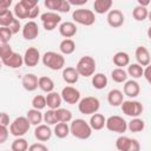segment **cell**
<instances>
[{"mask_svg": "<svg viewBox=\"0 0 151 151\" xmlns=\"http://www.w3.org/2000/svg\"><path fill=\"white\" fill-rule=\"evenodd\" d=\"M57 113V118L59 123H70L72 122V112L67 109L64 107H59L58 110H55Z\"/></svg>", "mask_w": 151, "mask_h": 151, "instance_id": "f35d334b", "label": "cell"}, {"mask_svg": "<svg viewBox=\"0 0 151 151\" xmlns=\"http://www.w3.org/2000/svg\"><path fill=\"white\" fill-rule=\"evenodd\" d=\"M149 15V9L140 5H137L132 11V17L136 21H144Z\"/></svg>", "mask_w": 151, "mask_h": 151, "instance_id": "d590c367", "label": "cell"}, {"mask_svg": "<svg viewBox=\"0 0 151 151\" xmlns=\"http://www.w3.org/2000/svg\"><path fill=\"white\" fill-rule=\"evenodd\" d=\"M123 93L125 96H127L129 98L133 99V98H136V97L139 96V93H140V86H139V84L134 79H130V80H127V81L124 83Z\"/></svg>", "mask_w": 151, "mask_h": 151, "instance_id": "9a60e30c", "label": "cell"}, {"mask_svg": "<svg viewBox=\"0 0 151 151\" xmlns=\"http://www.w3.org/2000/svg\"><path fill=\"white\" fill-rule=\"evenodd\" d=\"M40 52L35 47H28L24 54V64L28 67H34L40 61Z\"/></svg>", "mask_w": 151, "mask_h": 151, "instance_id": "7c38bea8", "label": "cell"}, {"mask_svg": "<svg viewBox=\"0 0 151 151\" xmlns=\"http://www.w3.org/2000/svg\"><path fill=\"white\" fill-rule=\"evenodd\" d=\"M106 20H107V24L112 28H118V27L123 26V24L125 21V17H124L122 11H119V9H111L107 13Z\"/></svg>", "mask_w": 151, "mask_h": 151, "instance_id": "4fadbf2b", "label": "cell"}, {"mask_svg": "<svg viewBox=\"0 0 151 151\" xmlns=\"http://www.w3.org/2000/svg\"><path fill=\"white\" fill-rule=\"evenodd\" d=\"M28 151H48V147L42 143H34L29 145Z\"/></svg>", "mask_w": 151, "mask_h": 151, "instance_id": "f6af8a7d", "label": "cell"}, {"mask_svg": "<svg viewBox=\"0 0 151 151\" xmlns=\"http://www.w3.org/2000/svg\"><path fill=\"white\" fill-rule=\"evenodd\" d=\"M12 5V1L11 0H2L0 2V12L1 11H7L9 9V6Z\"/></svg>", "mask_w": 151, "mask_h": 151, "instance_id": "f907efd6", "label": "cell"}, {"mask_svg": "<svg viewBox=\"0 0 151 151\" xmlns=\"http://www.w3.org/2000/svg\"><path fill=\"white\" fill-rule=\"evenodd\" d=\"M147 19H149V21L151 22V11H149V15H147Z\"/></svg>", "mask_w": 151, "mask_h": 151, "instance_id": "11a10c76", "label": "cell"}, {"mask_svg": "<svg viewBox=\"0 0 151 151\" xmlns=\"http://www.w3.org/2000/svg\"><path fill=\"white\" fill-rule=\"evenodd\" d=\"M32 11V9H31ZM31 11L20 1H18L15 5H14V9H13V13L14 15L17 17V19H29V13Z\"/></svg>", "mask_w": 151, "mask_h": 151, "instance_id": "83f0119b", "label": "cell"}, {"mask_svg": "<svg viewBox=\"0 0 151 151\" xmlns=\"http://www.w3.org/2000/svg\"><path fill=\"white\" fill-rule=\"evenodd\" d=\"M70 131L71 134L78 139H88L92 136V127L90 126V123H87L85 119L77 118L73 119L70 124Z\"/></svg>", "mask_w": 151, "mask_h": 151, "instance_id": "6da1fadb", "label": "cell"}, {"mask_svg": "<svg viewBox=\"0 0 151 151\" xmlns=\"http://www.w3.org/2000/svg\"><path fill=\"white\" fill-rule=\"evenodd\" d=\"M9 29L12 31V33L13 34H17L20 29H22V27H21V24H20V21H19V19H14V21L12 22V25L9 26Z\"/></svg>", "mask_w": 151, "mask_h": 151, "instance_id": "7dc6e473", "label": "cell"}, {"mask_svg": "<svg viewBox=\"0 0 151 151\" xmlns=\"http://www.w3.org/2000/svg\"><path fill=\"white\" fill-rule=\"evenodd\" d=\"M47 106V103H46V96H41V94H37L33 97L32 99V109H35V110H44L45 107Z\"/></svg>", "mask_w": 151, "mask_h": 151, "instance_id": "ab89813d", "label": "cell"}, {"mask_svg": "<svg viewBox=\"0 0 151 151\" xmlns=\"http://www.w3.org/2000/svg\"><path fill=\"white\" fill-rule=\"evenodd\" d=\"M112 61L117 67L124 68L125 66L130 65V55L124 51H119V52L114 53V55L112 58Z\"/></svg>", "mask_w": 151, "mask_h": 151, "instance_id": "cb8c5ba5", "label": "cell"}, {"mask_svg": "<svg viewBox=\"0 0 151 151\" xmlns=\"http://www.w3.org/2000/svg\"><path fill=\"white\" fill-rule=\"evenodd\" d=\"M39 13H40V9H39V5H38L37 7H34V8L31 11V13H29V19L37 18V17L39 15Z\"/></svg>", "mask_w": 151, "mask_h": 151, "instance_id": "816d5d0a", "label": "cell"}, {"mask_svg": "<svg viewBox=\"0 0 151 151\" xmlns=\"http://www.w3.org/2000/svg\"><path fill=\"white\" fill-rule=\"evenodd\" d=\"M134 57L137 60V64H139L140 66H149L150 61H151V55L150 52L146 47L144 46H138L134 51Z\"/></svg>", "mask_w": 151, "mask_h": 151, "instance_id": "2e32d148", "label": "cell"}, {"mask_svg": "<svg viewBox=\"0 0 151 151\" xmlns=\"http://www.w3.org/2000/svg\"><path fill=\"white\" fill-rule=\"evenodd\" d=\"M26 117H27L28 122L31 123V125H34V126L40 125L41 122L44 120V113H41L39 110H35V109L28 110L26 113Z\"/></svg>", "mask_w": 151, "mask_h": 151, "instance_id": "4316f807", "label": "cell"}, {"mask_svg": "<svg viewBox=\"0 0 151 151\" xmlns=\"http://www.w3.org/2000/svg\"><path fill=\"white\" fill-rule=\"evenodd\" d=\"M107 101L111 106H122L123 101H124V94L118 88H112L109 93H107Z\"/></svg>", "mask_w": 151, "mask_h": 151, "instance_id": "7402d4cb", "label": "cell"}, {"mask_svg": "<svg viewBox=\"0 0 151 151\" xmlns=\"http://www.w3.org/2000/svg\"><path fill=\"white\" fill-rule=\"evenodd\" d=\"M72 19L74 22L83 26H92L96 22L94 12L87 8H78L72 13Z\"/></svg>", "mask_w": 151, "mask_h": 151, "instance_id": "5b68a950", "label": "cell"}, {"mask_svg": "<svg viewBox=\"0 0 151 151\" xmlns=\"http://www.w3.org/2000/svg\"><path fill=\"white\" fill-rule=\"evenodd\" d=\"M59 50L63 55L72 54L76 51V42L72 39H63L59 44Z\"/></svg>", "mask_w": 151, "mask_h": 151, "instance_id": "f1b7e54d", "label": "cell"}, {"mask_svg": "<svg viewBox=\"0 0 151 151\" xmlns=\"http://www.w3.org/2000/svg\"><path fill=\"white\" fill-rule=\"evenodd\" d=\"M143 77H144L145 80L151 85V64L144 68V76H143Z\"/></svg>", "mask_w": 151, "mask_h": 151, "instance_id": "681fc988", "label": "cell"}, {"mask_svg": "<svg viewBox=\"0 0 151 151\" xmlns=\"http://www.w3.org/2000/svg\"><path fill=\"white\" fill-rule=\"evenodd\" d=\"M151 4V1L150 0H144V1H142V0H138V5H140V6H143V7H146L147 5H150Z\"/></svg>", "mask_w": 151, "mask_h": 151, "instance_id": "f5cc1de1", "label": "cell"}, {"mask_svg": "<svg viewBox=\"0 0 151 151\" xmlns=\"http://www.w3.org/2000/svg\"><path fill=\"white\" fill-rule=\"evenodd\" d=\"M60 94H61L63 100H64L65 103L70 104V105L78 104V103L80 101V99H81V98H80V91H79L78 88L71 86V85L65 86V87L61 90Z\"/></svg>", "mask_w": 151, "mask_h": 151, "instance_id": "8fae6325", "label": "cell"}, {"mask_svg": "<svg viewBox=\"0 0 151 151\" xmlns=\"http://www.w3.org/2000/svg\"><path fill=\"white\" fill-rule=\"evenodd\" d=\"M12 31L9 27H0V42L1 44H8L9 40L12 39Z\"/></svg>", "mask_w": 151, "mask_h": 151, "instance_id": "b9f144b4", "label": "cell"}, {"mask_svg": "<svg viewBox=\"0 0 151 151\" xmlns=\"http://www.w3.org/2000/svg\"><path fill=\"white\" fill-rule=\"evenodd\" d=\"M126 72H127V74L132 78V79H139V78H142L143 76H144V68H143V66H140L139 64H137V63H134V64H130L129 66H127V70H126Z\"/></svg>", "mask_w": 151, "mask_h": 151, "instance_id": "4dcf8cb0", "label": "cell"}, {"mask_svg": "<svg viewBox=\"0 0 151 151\" xmlns=\"http://www.w3.org/2000/svg\"><path fill=\"white\" fill-rule=\"evenodd\" d=\"M39 88L42 92H46V93L53 92V90H54V81L50 77H47V76L39 77Z\"/></svg>", "mask_w": 151, "mask_h": 151, "instance_id": "1f68e13d", "label": "cell"}, {"mask_svg": "<svg viewBox=\"0 0 151 151\" xmlns=\"http://www.w3.org/2000/svg\"><path fill=\"white\" fill-rule=\"evenodd\" d=\"M44 122H45V124H47V125H57L59 122H58V118H57L55 110L48 109V110L44 113Z\"/></svg>", "mask_w": 151, "mask_h": 151, "instance_id": "60d3db41", "label": "cell"}, {"mask_svg": "<svg viewBox=\"0 0 151 151\" xmlns=\"http://www.w3.org/2000/svg\"><path fill=\"white\" fill-rule=\"evenodd\" d=\"M146 35H147V38L151 40V26L147 28V31H146Z\"/></svg>", "mask_w": 151, "mask_h": 151, "instance_id": "db71d44e", "label": "cell"}, {"mask_svg": "<svg viewBox=\"0 0 151 151\" xmlns=\"http://www.w3.org/2000/svg\"><path fill=\"white\" fill-rule=\"evenodd\" d=\"M14 19H15L14 13L11 9L0 12V26L1 27H9L12 22L14 21Z\"/></svg>", "mask_w": 151, "mask_h": 151, "instance_id": "836d02e7", "label": "cell"}, {"mask_svg": "<svg viewBox=\"0 0 151 151\" xmlns=\"http://www.w3.org/2000/svg\"><path fill=\"white\" fill-rule=\"evenodd\" d=\"M122 111L125 116H129L131 118H137L142 114L144 107H143V104L138 100H133V99H127V100H124L123 104H122Z\"/></svg>", "mask_w": 151, "mask_h": 151, "instance_id": "52a82bcc", "label": "cell"}, {"mask_svg": "<svg viewBox=\"0 0 151 151\" xmlns=\"http://www.w3.org/2000/svg\"><path fill=\"white\" fill-rule=\"evenodd\" d=\"M61 76H63L64 81H65L66 84H68V85L76 84V83L79 80V77H80L79 73H78V71H77V68H76V67H72V66L65 67V68L63 70Z\"/></svg>", "mask_w": 151, "mask_h": 151, "instance_id": "44dd1931", "label": "cell"}, {"mask_svg": "<svg viewBox=\"0 0 151 151\" xmlns=\"http://www.w3.org/2000/svg\"><path fill=\"white\" fill-rule=\"evenodd\" d=\"M0 125H2V126H9L11 125L9 116L6 112H1L0 113Z\"/></svg>", "mask_w": 151, "mask_h": 151, "instance_id": "c3c4849f", "label": "cell"}, {"mask_svg": "<svg viewBox=\"0 0 151 151\" xmlns=\"http://www.w3.org/2000/svg\"><path fill=\"white\" fill-rule=\"evenodd\" d=\"M61 101H63V98H61V94L53 91V92H50L46 94V103H47V107L51 109V110H58L60 106H61Z\"/></svg>", "mask_w": 151, "mask_h": 151, "instance_id": "603a6c76", "label": "cell"}, {"mask_svg": "<svg viewBox=\"0 0 151 151\" xmlns=\"http://www.w3.org/2000/svg\"><path fill=\"white\" fill-rule=\"evenodd\" d=\"M40 20L46 31H53L61 24V17L55 12H45L40 15Z\"/></svg>", "mask_w": 151, "mask_h": 151, "instance_id": "30bf717a", "label": "cell"}, {"mask_svg": "<svg viewBox=\"0 0 151 151\" xmlns=\"http://www.w3.org/2000/svg\"><path fill=\"white\" fill-rule=\"evenodd\" d=\"M2 64L8 68H13V70L20 68L24 65V55L19 54L18 52H13L7 59L2 60Z\"/></svg>", "mask_w": 151, "mask_h": 151, "instance_id": "ffe728a7", "label": "cell"}, {"mask_svg": "<svg viewBox=\"0 0 151 151\" xmlns=\"http://www.w3.org/2000/svg\"><path fill=\"white\" fill-rule=\"evenodd\" d=\"M21 33H22V38L26 39V40H34L38 35H39V27H38V24L33 20L26 22L24 26H22V29H21Z\"/></svg>", "mask_w": 151, "mask_h": 151, "instance_id": "5bb4252c", "label": "cell"}, {"mask_svg": "<svg viewBox=\"0 0 151 151\" xmlns=\"http://www.w3.org/2000/svg\"><path fill=\"white\" fill-rule=\"evenodd\" d=\"M127 72L124 70V68H119V67H116L112 70L111 72V78L114 83H118V84H122V83H125L127 81Z\"/></svg>", "mask_w": 151, "mask_h": 151, "instance_id": "d6a6232c", "label": "cell"}, {"mask_svg": "<svg viewBox=\"0 0 151 151\" xmlns=\"http://www.w3.org/2000/svg\"><path fill=\"white\" fill-rule=\"evenodd\" d=\"M109 131L123 134L127 130V122L120 116H110L106 118V126Z\"/></svg>", "mask_w": 151, "mask_h": 151, "instance_id": "ba28073f", "label": "cell"}, {"mask_svg": "<svg viewBox=\"0 0 151 151\" xmlns=\"http://www.w3.org/2000/svg\"><path fill=\"white\" fill-rule=\"evenodd\" d=\"M100 107V101L97 97H85L81 98L80 101L78 103V110L80 113L85 114V116H92L94 113H98Z\"/></svg>", "mask_w": 151, "mask_h": 151, "instance_id": "277c9868", "label": "cell"}, {"mask_svg": "<svg viewBox=\"0 0 151 151\" xmlns=\"http://www.w3.org/2000/svg\"><path fill=\"white\" fill-rule=\"evenodd\" d=\"M76 68H77L79 76L88 78V77H92L96 73L97 64H96L94 58H92L91 55H84L78 60V63L76 65Z\"/></svg>", "mask_w": 151, "mask_h": 151, "instance_id": "3957f363", "label": "cell"}, {"mask_svg": "<svg viewBox=\"0 0 151 151\" xmlns=\"http://www.w3.org/2000/svg\"><path fill=\"white\" fill-rule=\"evenodd\" d=\"M53 133L55 134V137L58 138H66L71 131H70V125L67 123H58L57 125H54V130Z\"/></svg>", "mask_w": 151, "mask_h": 151, "instance_id": "e575fe53", "label": "cell"}, {"mask_svg": "<svg viewBox=\"0 0 151 151\" xmlns=\"http://www.w3.org/2000/svg\"><path fill=\"white\" fill-rule=\"evenodd\" d=\"M112 0H96L93 2V9L97 14H105L111 11Z\"/></svg>", "mask_w": 151, "mask_h": 151, "instance_id": "484cf974", "label": "cell"}, {"mask_svg": "<svg viewBox=\"0 0 151 151\" xmlns=\"http://www.w3.org/2000/svg\"><path fill=\"white\" fill-rule=\"evenodd\" d=\"M145 127V123L143 119H140L139 117L137 118H132L129 123H127V129L131 132H142Z\"/></svg>", "mask_w": 151, "mask_h": 151, "instance_id": "8d00e7d4", "label": "cell"}, {"mask_svg": "<svg viewBox=\"0 0 151 151\" xmlns=\"http://www.w3.org/2000/svg\"><path fill=\"white\" fill-rule=\"evenodd\" d=\"M88 123H90V126L92 127V130L99 131V130L104 129V126H106V118L101 113H94L90 117Z\"/></svg>", "mask_w": 151, "mask_h": 151, "instance_id": "d4e9b609", "label": "cell"}, {"mask_svg": "<svg viewBox=\"0 0 151 151\" xmlns=\"http://www.w3.org/2000/svg\"><path fill=\"white\" fill-rule=\"evenodd\" d=\"M41 61L42 64L52 70V71H59V70H64L65 67V58L61 53H57L54 51H47L42 54L41 57Z\"/></svg>", "mask_w": 151, "mask_h": 151, "instance_id": "7a4b0ae2", "label": "cell"}, {"mask_svg": "<svg viewBox=\"0 0 151 151\" xmlns=\"http://www.w3.org/2000/svg\"><path fill=\"white\" fill-rule=\"evenodd\" d=\"M21 85L26 91L33 92L39 87V78L33 73H27L22 77Z\"/></svg>", "mask_w": 151, "mask_h": 151, "instance_id": "e0dca14e", "label": "cell"}, {"mask_svg": "<svg viewBox=\"0 0 151 151\" xmlns=\"http://www.w3.org/2000/svg\"><path fill=\"white\" fill-rule=\"evenodd\" d=\"M77 26L72 21H64L59 25V33L65 39H71L77 34Z\"/></svg>", "mask_w": 151, "mask_h": 151, "instance_id": "d6986e66", "label": "cell"}, {"mask_svg": "<svg viewBox=\"0 0 151 151\" xmlns=\"http://www.w3.org/2000/svg\"><path fill=\"white\" fill-rule=\"evenodd\" d=\"M107 77L104 73H94L92 76V86L97 90H103L107 86Z\"/></svg>", "mask_w": 151, "mask_h": 151, "instance_id": "f546056e", "label": "cell"}, {"mask_svg": "<svg viewBox=\"0 0 151 151\" xmlns=\"http://www.w3.org/2000/svg\"><path fill=\"white\" fill-rule=\"evenodd\" d=\"M28 147L29 146H28L27 140L22 137H19L12 142L11 151H28Z\"/></svg>", "mask_w": 151, "mask_h": 151, "instance_id": "74e56055", "label": "cell"}, {"mask_svg": "<svg viewBox=\"0 0 151 151\" xmlns=\"http://www.w3.org/2000/svg\"><path fill=\"white\" fill-rule=\"evenodd\" d=\"M63 0H45L44 5L47 9H51V12H59Z\"/></svg>", "mask_w": 151, "mask_h": 151, "instance_id": "7bdbcfd3", "label": "cell"}, {"mask_svg": "<svg viewBox=\"0 0 151 151\" xmlns=\"http://www.w3.org/2000/svg\"><path fill=\"white\" fill-rule=\"evenodd\" d=\"M13 52L14 51L12 50L9 44H0V58H1V61L7 59Z\"/></svg>", "mask_w": 151, "mask_h": 151, "instance_id": "ee69618b", "label": "cell"}, {"mask_svg": "<svg viewBox=\"0 0 151 151\" xmlns=\"http://www.w3.org/2000/svg\"><path fill=\"white\" fill-rule=\"evenodd\" d=\"M53 131L51 130L50 125L47 124H40L38 126H35L34 129V137L39 140V142H47L51 139Z\"/></svg>", "mask_w": 151, "mask_h": 151, "instance_id": "ac0fdd59", "label": "cell"}, {"mask_svg": "<svg viewBox=\"0 0 151 151\" xmlns=\"http://www.w3.org/2000/svg\"><path fill=\"white\" fill-rule=\"evenodd\" d=\"M116 147L118 151H140L139 142L126 136H119L116 139Z\"/></svg>", "mask_w": 151, "mask_h": 151, "instance_id": "9c48e42d", "label": "cell"}, {"mask_svg": "<svg viewBox=\"0 0 151 151\" xmlns=\"http://www.w3.org/2000/svg\"><path fill=\"white\" fill-rule=\"evenodd\" d=\"M8 134H9V130L7 129V126L0 125V143H1V144H4V143L7 140Z\"/></svg>", "mask_w": 151, "mask_h": 151, "instance_id": "bcb514c9", "label": "cell"}, {"mask_svg": "<svg viewBox=\"0 0 151 151\" xmlns=\"http://www.w3.org/2000/svg\"><path fill=\"white\" fill-rule=\"evenodd\" d=\"M31 127V123L28 122L27 117H17L9 125V132L15 138L25 136Z\"/></svg>", "mask_w": 151, "mask_h": 151, "instance_id": "8992f818", "label": "cell"}]
</instances>
